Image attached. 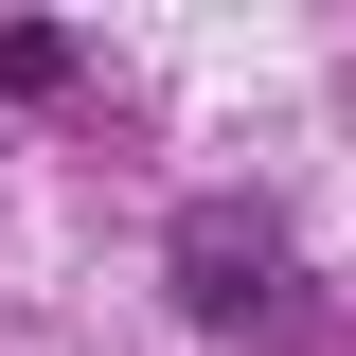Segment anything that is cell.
<instances>
[{"label":"cell","mask_w":356,"mask_h":356,"mask_svg":"<svg viewBox=\"0 0 356 356\" xmlns=\"http://www.w3.org/2000/svg\"><path fill=\"white\" fill-rule=\"evenodd\" d=\"M267 267H285V250H267V214H232V196H214V214H178V303H196V321H250Z\"/></svg>","instance_id":"6da1fadb"}]
</instances>
